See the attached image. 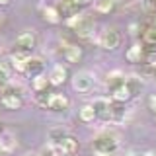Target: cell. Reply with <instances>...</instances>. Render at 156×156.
Returning a JSON list of instances; mask_svg holds the SVG:
<instances>
[{"label":"cell","mask_w":156,"mask_h":156,"mask_svg":"<svg viewBox=\"0 0 156 156\" xmlns=\"http://www.w3.org/2000/svg\"><path fill=\"white\" fill-rule=\"evenodd\" d=\"M146 104H148V109L156 115V94H150L148 100H146Z\"/></svg>","instance_id":"31"},{"label":"cell","mask_w":156,"mask_h":156,"mask_svg":"<svg viewBox=\"0 0 156 156\" xmlns=\"http://www.w3.org/2000/svg\"><path fill=\"white\" fill-rule=\"evenodd\" d=\"M10 4V0H0V6H8Z\"/></svg>","instance_id":"36"},{"label":"cell","mask_w":156,"mask_h":156,"mask_svg":"<svg viewBox=\"0 0 156 156\" xmlns=\"http://www.w3.org/2000/svg\"><path fill=\"white\" fill-rule=\"evenodd\" d=\"M125 104H119V101H111L109 107V121H123L125 119Z\"/></svg>","instance_id":"21"},{"label":"cell","mask_w":156,"mask_h":156,"mask_svg":"<svg viewBox=\"0 0 156 156\" xmlns=\"http://www.w3.org/2000/svg\"><path fill=\"white\" fill-rule=\"evenodd\" d=\"M51 96H53V92H49V90L35 92V96H33V101H35L39 107H47L49 101H51Z\"/></svg>","instance_id":"25"},{"label":"cell","mask_w":156,"mask_h":156,"mask_svg":"<svg viewBox=\"0 0 156 156\" xmlns=\"http://www.w3.org/2000/svg\"><path fill=\"white\" fill-rule=\"evenodd\" d=\"M43 70H45V61H43L41 57H29L27 65H26V68H23V74L33 80L35 76L43 74Z\"/></svg>","instance_id":"8"},{"label":"cell","mask_w":156,"mask_h":156,"mask_svg":"<svg viewBox=\"0 0 156 156\" xmlns=\"http://www.w3.org/2000/svg\"><path fill=\"white\" fill-rule=\"evenodd\" d=\"M92 86H94V74H92V72L82 70V72H76V74L72 76V88H74L76 92H80V94L90 92Z\"/></svg>","instance_id":"6"},{"label":"cell","mask_w":156,"mask_h":156,"mask_svg":"<svg viewBox=\"0 0 156 156\" xmlns=\"http://www.w3.org/2000/svg\"><path fill=\"white\" fill-rule=\"evenodd\" d=\"M131 92H129V88H127V84L123 82L121 86H117V88H113L111 90V100L113 101H119V104H125V101H129L131 100Z\"/></svg>","instance_id":"16"},{"label":"cell","mask_w":156,"mask_h":156,"mask_svg":"<svg viewBox=\"0 0 156 156\" xmlns=\"http://www.w3.org/2000/svg\"><path fill=\"white\" fill-rule=\"evenodd\" d=\"M96 111V117H100V119L104 121H109V107H111V101L107 100V98H96L94 104H92Z\"/></svg>","instance_id":"13"},{"label":"cell","mask_w":156,"mask_h":156,"mask_svg":"<svg viewBox=\"0 0 156 156\" xmlns=\"http://www.w3.org/2000/svg\"><path fill=\"white\" fill-rule=\"evenodd\" d=\"M58 144H61V148H62V152H65V156H74V154L78 152V140L74 139V136H70V135H66Z\"/></svg>","instance_id":"17"},{"label":"cell","mask_w":156,"mask_h":156,"mask_svg":"<svg viewBox=\"0 0 156 156\" xmlns=\"http://www.w3.org/2000/svg\"><path fill=\"white\" fill-rule=\"evenodd\" d=\"M68 105H70V100H68L66 96H62V94H53V96H51V101H49V105H47V109L55 111V113H62V111L68 109Z\"/></svg>","instance_id":"12"},{"label":"cell","mask_w":156,"mask_h":156,"mask_svg":"<svg viewBox=\"0 0 156 156\" xmlns=\"http://www.w3.org/2000/svg\"><path fill=\"white\" fill-rule=\"evenodd\" d=\"M92 148H94V152L100 154H115L119 148V135L115 131H101L94 139Z\"/></svg>","instance_id":"1"},{"label":"cell","mask_w":156,"mask_h":156,"mask_svg":"<svg viewBox=\"0 0 156 156\" xmlns=\"http://www.w3.org/2000/svg\"><path fill=\"white\" fill-rule=\"evenodd\" d=\"M57 8H58V14H61V20H66V22L80 14V8H78L76 4H72L70 0H61V2L57 4Z\"/></svg>","instance_id":"11"},{"label":"cell","mask_w":156,"mask_h":156,"mask_svg":"<svg viewBox=\"0 0 156 156\" xmlns=\"http://www.w3.org/2000/svg\"><path fill=\"white\" fill-rule=\"evenodd\" d=\"M23 156H39V154H35V152H27V154H23Z\"/></svg>","instance_id":"37"},{"label":"cell","mask_w":156,"mask_h":156,"mask_svg":"<svg viewBox=\"0 0 156 156\" xmlns=\"http://www.w3.org/2000/svg\"><path fill=\"white\" fill-rule=\"evenodd\" d=\"M29 57H31V55H26V53L14 51L12 55H10V65H12V68H14L16 72H22V74H23V68H26Z\"/></svg>","instance_id":"15"},{"label":"cell","mask_w":156,"mask_h":156,"mask_svg":"<svg viewBox=\"0 0 156 156\" xmlns=\"http://www.w3.org/2000/svg\"><path fill=\"white\" fill-rule=\"evenodd\" d=\"M117 0H94V10L98 14H111L115 10Z\"/></svg>","instance_id":"22"},{"label":"cell","mask_w":156,"mask_h":156,"mask_svg":"<svg viewBox=\"0 0 156 156\" xmlns=\"http://www.w3.org/2000/svg\"><path fill=\"white\" fill-rule=\"evenodd\" d=\"M65 136H66L65 129H51V131H49V143H57L58 144Z\"/></svg>","instance_id":"29"},{"label":"cell","mask_w":156,"mask_h":156,"mask_svg":"<svg viewBox=\"0 0 156 156\" xmlns=\"http://www.w3.org/2000/svg\"><path fill=\"white\" fill-rule=\"evenodd\" d=\"M41 18L45 20L47 23H58L61 22V14H58V8L55 4H43L41 10H39Z\"/></svg>","instance_id":"14"},{"label":"cell","mask_w":156,"mask_h":156,"mask_svg":"<svg viewBox=\"0 0 156 156\" xmlns=\"http://www.w3.org/2000/svg\"><path fill=\"white\" fill-rule=\"evenodd\" d=\"M146 66H156V53H148L146 55Z\"/></svg>","instance_id":"32"},{"label":"cell","mask_w":156,"mask_h":156,"mask_svg":"<svg viewBox=\"0 0 156 156\" xmlns=\"http://www.w3.org/2000/svg\"><path fill=\"white\" fill-rule=\"evenodd\" d=\"M98 43H100V47L104 49V51H115V49L121 45V33L117 31L115 27H105L104 31H101L100 39H98Z\"/></svg>","instance_id":"4"},{"label":"cell","mask_w":156,"mask_h":156,"mask_svg":"<svg viewBox=\"0 0 156 156\" xmlns=\"http://www.w3.org/2000/svg\"><path fill=\"white\" fill-rule=\"evenodd\" d=\"M41 156H65V152H62L61 144H57V143H47L45 146H43Z\"/></svg>","instance_id":"27"},{"label":"cell","mask_w":156,"mask_h":156,"mask_svg":"<svg viewBox=\"0 0 156 156\" xmlns=\"http://www.w3.org/2000/svg\"><path fill=\"white\" fill-rule=\"evenodd\" d=\"M0 144H2L4 148L8 150V152H12V150L16 148L18 143H16V136H14L12 133H6V131H4V133L0 135Z\"/></svg>","instance_id":"26"},{"label":"cell","mask_w":156,"mask_h":156,"mask_svg":"<svg viewBox=\"0 0 156 156\" xmlns=\"http://www.w3.org/2000/svg\"><path fill=\"white\" fill-rule=\"evenodd\" d=\"M144 156H156V154H154V152H146Z\"/></svg>","instance_id":"38"},{"label":"cell","mask_w":156,"mask_h":156,"mask_svg":"<svg viewBox=\"0 0 156 156\" xmlns=\"http://www.w3.org/2000/svg\"><path fill=\"white\" fill-rule=\"evenodd\" d=\"M12 65L10 61H0V88H6L10 84V78H12Z\"/></svg>","instance_id":"19"},{"label":"cell","mask_w":156,"mask_h":156,"mask_svg":"<svg viewBox=\"0 0 156 156\" xmlns=\"http://www.w3.org/2000/svg\"><path fill=\"white\" fill-rule=\"evenodd\" d=\"M113 156H115V154H113Z\"/></svg>","instance_id":"41"},{"label":"cell","mask_w":156,"mask_h":156,"mask_svg":"<svg viewBox=\"0 0 156 156\" xmlns=\"http://www.w3.org/2000/svg\"><path fill=\"white\" fill-rule=\"evenodd\" d=\"M144 74H148L150 78L156 80V66H144Z\"/></svg>","instance_id":"33"},{"label":"cell","mask_w":156,"mask_h":156,"mask_svg":"<svg viewBox=\"0 0 156 156\" xmlns=\"http://www.w3.org/2000/svg\"><path fill=\"white\" fill-rule=\"evenodd\" d=\"M125 84H127V88H129V92H131V96H133V98H136L140 92H143V80H140L136 74L127 76L125 78Z\"/></svg>","instance_id":"20"},{"label":"cell","mask_w":156,"mask_h":156,"mask_svg":"<svg viewBox=\"0 0 156 156\" xmlns=\"http://www.w3.org/2000/svg\"><path fill=\"white\" fill-rule=\"evenodd\" d=\"M154 119H156V115H154Z\"/></svg>","instance_id":"40"},{"label":"cell","mask_w":156,"mask_h":156,"mask_svg":"<svg viewBox=\"0 0 156 156\" xmlns=\"http://www.w3.org/2000/svg\"><path fill=\"white\" fill-rule=\"evenodd\" d=\"M49 84L51 86H62L66 82V78H68V70H66V66H62V65H55L49 70Z\"/></svg>","instance_id":"9"},{"label":"cell","mask_w":156,"mask_h":156,"mask_svg":"<svg viewBox=\"0 0 156 156\" xmlns=\"http://www.w3.org/2000/svg\"><path fill=\"white\" fill-rule=\"evenodd\" d=\"M0 156H10V152H8V150H6V148H4V146H2V144H0Z\"/></svg>","instance_id":"35"},{"label":"cell","mask_w":156,"mask_h":156,"mask_svg":"<svg viewBox=\"0 0 156 156\" xmlns=\"http://www.w3.org/2000/svg\"><path fill=\"white\" fill-rule=\"evenodd\" d=\"M143 55H144V47H143V43H135L133 47L127 49L125 58H127L129 62H140V61H143Z\"/></svg>","instance_id":"18"},{"label":"cell","mask_w":156,"mask_h":156,"mask_svg":"<svg viewBox=\"0 0 156 156\" xmlns=\"http://www.w3.org/2000/svg\"><path fill=\"white\" fill-rule=\"evenodd\" d=\"M0 104H2L6 109H20L23 105V98L20 94V90L16 86H6L2 90V96H0Z\"/></svg>","instance_id":"3"},{"label":"cell","mask_w":156,"mask_h":156,"mask_svg":"<svg viewBox=\"0 0 156 156\" xmlns=\"http://www.w3.org/2000/svg\"><path fill=\"white\" fill-rule=\"evenodd\" d=\"M31 86H33V90H35V92H41V90H47L51 84H49V78L45 74H39V76H35L31 80Z\"/></svg>","instance_id":"28"},{"label":"cell","mask_w":156,"mask_h":156,"mask_svg":"<svg viewBox=\"0 0 156 156\" xmlns=\"http://www.w3.org/2000/svg\"><path fill=\"white\" fill-rule=\"evenodd\" d=\"M125 74L123 72H119V70H115V72H109L107 74V88L109 90H113V88H117V86H121L125 82Z\"/></svg>","instance_id":"24"},{"label":"cell","mask_w":156,"mask_h":156,"mask_svg":"<svg viewBox=\"0 0 156 156\" xmlns=\"http://www.w3.org/2000/svg\"><path fill=\"white\" fill-rule=\"evenodd\" d=\"M140 43L144 49H148L150 53H156V26L154 23H146L143 26L140 31Z\"/></svg>","instance_id":"7"},{"label":"cell","mask_w":156,"mask_h":156,"mask_svg":"<svg viewBox=\"0 0 156 156\" xmlns=\"http://www.w3.org/2000/svg\"><path fill=\"white\" fill-rule=\"evenodd\" d=\"M68 26H70L72 31L82 39H88L94 33V20L90 16H84V14H78V16L70 18L68 20Z\"/></svg>","instance_id":"2"},{"label":"cell","mask_w":156,"mask_h":156,"mask_svg":"<svg viewBox=\"0 0 156 156\" xmlns=\"http://www.w3.org/2000/svg\"><path fill=\"white\" fill-rule=\"evenodd\" d=\"M4 133V129H2V123H0V135H2Z\"/></svg>","instance_id":"39"},{"label":"cell","mask_w":156,"mask_h":156,"mask_svg":"<svg viewBox=\"0 0 156 156\" xmlns=\"http://www.w3.org/2000/svg\"><path fill=\"white\" fill-rule=\"evenodd\" d=\"M62 57H65L66 62L76 65V62L82 61L84 53H82V47H78L76 43H66V45H65V51H62Z\"/></svg>","instance_id":"10"},{"label":"cell","mask_w":156,"mask_h":156,"mask_svg":"<svg viewBox=\"0 0 156 156\" xmlns=\"http://www.w3.org/2000/svg\"><path fill=\"white\" fill-rule=\"evenodd\" d=\"M35 43H37V39H35V33H33V31H22V33L16 37L14 51L26 53V55H31V51H33V47H35Z\"/></svg>","instance_id":"5"},{"label":"cell","mask_w":156,"mask_h":156,"mask_svg":"<svg viewBox=\"0 0 156 156\" xmlns=\"http://www.w3.org/2000/svg\"><path fill=\"white\" fill-rule=\"evenodd\" d=\"M78 117H80L82 123H92V121L96 119V111H94V107H92V104L82 105L80 111H78Z\"/></svg>","instance_id":"23"},{"label":"cell","mask_w":156,"mask_h":156,"mask_svg":"<svg viewBox=\"0 0 156 156\" xmlns=\"http://www.w3.org/2000/svg\"><path fill=\"white\" fill-rule=\"evenodd\" d=\"M143 10L156 18V0H143Z\"/></svg>","instance_id":"30"},{"label":"cell","mask_w":156,"mask_h":156,"mask_svg":"<svg viewBox=\"0 0 156 156\" xmlns=\"http://www.w3.org/2000/svg\"><path fill=\"white\" fill-rule=\"evenodd\" d=\"M72 4H76L78 8H84V6H88V4H92V0H70Z\"/></svg>","instance_id":"34"}]
</instances>
